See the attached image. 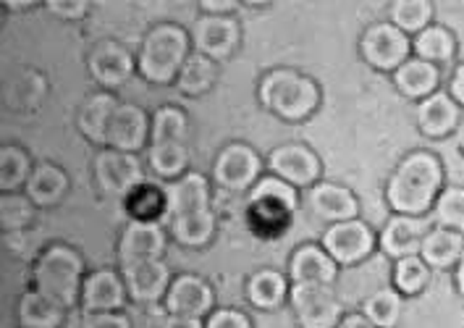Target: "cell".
<instances>
[{
    "instance_id": "cell-20",
    "label": "cell",
    "mask_w": 464,
    "mask_h": 328,
    "mask_svg": "<svg viewBox=\"0 0 464 328\" xmlns=\"http://www.w3.org/2000/svg\"><path fill=\"white\" fill-rule=\"evenodd\" d=\"M169 236L160 224H142V221H129L119 239V257L121 265L137 263V260H160L166 253Z\"/></svg>"
},
{
    "instance_id": "cell-37",
    "label": "cell",
    "mask_w": 464,
    "mask_h": 328,
    "mask_svg": "<svg viewBox=\"0 0 464 328\" xmlns=\"http://www.w3.org/2000/svg\"><path fill=\"white\" fill-rule=\"evenodd\" d=\"M392 24L404 34H420L433 24V3L428 0H396L392 3Z\"/></svg>"
},
{
    "instance_id": "cell-19",
    "label": "cell",
    "mask_w": 464,
    "mask_h": 328,
    "mask_svg": "<svg viewBox=\"0 0 464 328\" xmlns=\"http://www.w3.org/2000/svg\"><path fill=\"white\" fill-rule=\"evenodd\" d=\"M126 281L113 268H100L84 278L82 286V310L84 313H119L126 304Z\"/></svg>"
},
{
    "instance_id": "cell-18",
    "label": "cell",
    "mask_w": 464,
    "mask_h": 328,
    "mask_svg": "<svg viewBox=\"0 0 464 328\" xmlns=\"http://www.w3.org/2000/svg\"><path fill=\"white\" fill-rule=\"evenodd\" d=\"M304 202H307L310 213L320 221H325L328 227L342 224V221H354L360 213V202L354 198V192L342 184H334V181H318L307 192Z\"/></svg>"
},
{
    "instance_id": "cell-14",
    "label": "cell",
    "mask_w": 464,
    "mask_h": 328,
    "mask_svg": "<svg viewBox=\"0 0 464 328\" xmlns=\"http://www.w3.org/2000/svg\"><path fill=\"white\" fill-rule=\"evenodd\" d=\"M242 40V26L234 16H199L192 26V43H195L197 53L213 58V61H223L231 53L239 48Z\"/></svg>"
},
{
    "instance_id": "cell-26",
    "label": "cell",
    "mask_w": 464,
    "mask_h": 328,
    "mask_svg": "<svg viewBox=\"0 0 464 328\" xmlns=\"http://www.w3.org/2000/svg\"><path fill=\"white\" fill-rule=\"evenodd\" d=\"M24 189L26 198L34 202V207H53L66 198L69 177L55 163H40V166H34Z\"/></svg>"
},
{
    "instance_id": "cell-22",
    "label": "cell",
    "mask_w": 464,
    "mask_h": 328,
    "mask_svg": "<svg viewBox=\"0 0 464 328\" xmlns=\"http://www.w3.org/2000/svg\"><path fill=\"white\" fill-rule=\"evenodd\" d=\"M462 121V105L454 101L449 92H436L430 98L417 105V129L430 137V140H443L454 134Z\"/></svg>"
},
{
    "instance_id": "cell-47",
    "label": "cell",
    "mask_w": 464,
    "mask_h": 328,
    "mask_svg": "<svg viewBox=\"0 0 464 328\" xmlns=\"http://www.w3.org/2000/svg\"><path fill=\"white\" fill-rule=\"evenodd\" d=\"M339 328H375V326L367 321L365 315L354 313V315H343V321L339 323Z\"/></svg>"
},
{
    "instance_id": "cell-44",
    "label": "cell",
    "mask_w": 464,
    "mask_h": 328,
    "mask_svg": "<svg viewBox=\"0 0 464 328\" xmlns=\"http://www.w3.org/2000/svg\"><path fill=\"white\" fill-rule=\"evenodd\" d=\"M449 95L464 108V63H459V66L454 69L451 79H449Z\"/></svg>"
},
{
    "instance_id": "cell-41",
    "label": "cell",
    "mask_w": 464,
    "mask_h": 328,
    "mask_svg": "<svg viewBox=\"0 0 464 328\" xmlns=\"http://www.w3.org/2000/svg\"><path fill=\"white\" fill-rule=\"evenodd\" d=\"M205 328H252V321L246 318V313H242V310L218 307L205 318Z\"/></svg>"
},
{
    "instance_id": "cell-21",
    "label": "cell",
    "mask_w": 464,
    "mask_h": 328,
    "mask_svg": "<svg viewBox=\"0 0 464 328\" xmlns=\"http://www.w3.org/2000/svg\"><path fill=\"white\" fill-rule=\"evenodd\" d=\"M428 231H430V227H428L425 218H417V216H392L386 221L383 231H381V250L389 257H393V260L420 255Z\"/></svg>"
},
{
    "instance_id": "cell-29",
    "label": "cell",
    "mask_w": 464,
    "mask_h": 328,
    "mask_svg": "<svg viewBox=\"0 0 464 328\" xmlns=\"http://www.w3.org/2000/svg\"><path fill=\"white\" fill-rule=\"evenodd\" d=\"M412 55L433 66H443L457 55V37L443 24H430L412 37Z\"/></svg>"
},
{
    "instance_id": "cell-1",
    "label": "cell",
    "mask_w": 464,
    "mask_h": 328,
    "mask_svg": "<svg viewBox=\"0 0 464 328\" xmlns=\"http://www.w3.org/2000/svg\"><path fill=\"white\" fill-rule=\"evenodd\" d=\"M443 192V163L439 155L428 150L410 152L393 169L386 184V200L393 216H417L433 210V205Z\"/></svg>"
},
{
    "instance_id": "cell-5",
    "label": "cell",
    "mask_w": 464,
    "mask_h": 328,
    "mask_svg": "<svg viewBox=\"0 0 464 328\" xmlns=\"http://www.w3.org/2000/svg\"><path fill=\"white\" fill-rule=\"evenodd\" d=\"M257 98L284 121H304L320 105V87L294 69H273L260 79Z\"/></svg>"
},
{
    "instance_id": "cell-48",
    "label": "cell",
    "mask_w": 464,
    "mask_h": 328,
    "mask_svg": "<svg viewBox=\"0 0 464 328\" xmlns=\"http://www.w3.org/2000/svg\"><path fill=\"white\" fill-rule=\"evenodd\" d=\"M454 284H457V292L464 297V253L457 263V268H454Z\"/></svg>"
},
{
    "instance_id": "cell-35",
    "label": "cell",
    "mask_w": 464,
    "mask_h": 328,
    "mask_svg": "<svg viewBox=\"0 0 464 328\" xmlns=\"http://www.w3.org/2000/svg\"><path fill=\"white\" fill-rule=\"evenodd\" d=\"M32 171V158L26 155V150L16 145H5L0 150V189L5 195H14L16 189L26 187Z\"/></svg>"
},
{
    "instance_id": "cell-30",
    "label": "cell",
    "mask_w": 464,
    "mask_h": 328,
    "mask_svg": "<svg viewBox=\"0 0 464 328\" xmlns=\"http://www.w3.org/2000/svg\"><path fill=\"white\" fill-rule=\"evenodd\" d=\"M289 292L292 289H289L286 276L270 268H263L246 278V300L257 310H276L278 304H284Z\"/></svg>"
},
{
    "instance_id": "cell-43",
    "label": "cell",
    "mask_w": 464,
    "mask_h": 328,
    "mask_svg": "<svg viewBox=\"0 0 464 328\" xmlns=\"http://www.w3.org/2000/svg\"><path fill=\"white\" fill-rule=\"evenodd\" d=\"M82 328H131V321L119 313H84Z\"/></svg>"
},
{
    "instance_id": "cell-2",
    "label": "cell",
    "mask_w": 464,
    "mask_h": 328,
    "mask_svg": "<svg viewBox=\"0 0 464 328\" xmlns=\"http://www.w3.org/2000/svg\"><path fill=\"white\" fill-rule=\"evenodd\" d=\"M173 239L184 247H205L216 234V213L210 210V181L189 171L166 184Z\"/></svg>"
},
{
    "instance_id": "cell-28",
    "label": "cell",
    "mask_w": 464,
    "mask_h": 328,
    "mask_svg": "<svg viewBox=\"0 0 464 328\" xmlns=\"http://www.w3.org/2000/svg\"><path fill=\"white\" fill-rule=\"evenodd\" d=\"M16 318L22 328H61L66 318V307L55 304L40 292H26L19 297L16 304Z\"/></svg>"
},
{
    "instance_id": "cell-25",
    "label": "cell",
    "mask_w": 464,
    "mask_h": 328,
    "mask_svg": "<svg viewBox=\"0 0 464 328\" xmlns=\"http://www.w3.org/2000/svg\"><path fill=\"white\" fill-rule=\"evenodd\" d=\"M464 253V234L459 231H451V228L443 227H430V231L425 234V242H422V250L420 257L428 263V268H457L459 257Z\"/></svg>"
},
{
    "instance_id": "cell-11",
    "label": "cell",
    "mask_w": 464,
    "mask_h": 328,
    "mask_svg": "<svg viewBox=\"0 0 464 328\" xmlns=\"http://www.w3.org/2000/svg\"><path fill=\"white\" fill-rule=\"evenodd\" d=\"M320 245L339 265H354L372 255L378 239L365 221L354 218V221H342L325 228Z\"/></svg>"
},
{
    "instance_id": "cell-33",
    "label": "cell",
    "mask_w": 464,
    "mask_h": 328,
    "mask_svg": "<svg viewBox=\"0 0 464 328\" xmlns=\"http://www.w3.org/2000/svg\"><path fill=\"white\" fill-rule=\"evenodd\" d=\"M189 137V119L176 105H160L152 113V129H150V145L163 142H187Z\"/></svg>"
},
{
    "instance_id": "cell-46",
    "label": "cell",
    "mask_w": 464,
    "mask_h": 328,
    "mask_svg": "<svg viewBox=\"0 0 464 328\" xmlns=\"http://www.w3.org/2000/svg\"><path fill=\"white\" fill-rule=\"evenodd\" d=\"M160 328H205L202 318H187V315H169Z\"/></svg>"
},
{
    "instance_id": "cell-49",
    "label": "cell",
    "mask_w": 464,
    "mask_h": 328,
    "mask_svg": "<svg viewBox=\"0 0 464 328\" xmlns=\"http://www.w3.org/2000/svg\"><path fill=\"white\" fill-rule=\"evenodd\" d=\"M5 5H8V8H32L34 3H14V0H11V3H5Z\"/></svg>"
},
{
    "instance_id": "cell-9",
    "label": "cell",
    "mask_w": 464,
    "mask_h": 328,
    "mask_svg": "<svg viewBox=\"0 0 464 328\" xmlns=\"http://www.w3.org/2000/svg\"><path fill=\"white\" fill-rule=\"evenodd\" d=\"M95 181H98L102 195L126 200L137 187L145 184L147 178L137 155L105 148L95 158Z\"/></svg>"
},
{
    "instance_id": "cell-6",
    "label": "cell",
    "mask_w": 464,
    "mask_h": 328,
    "mask_svg": "<svg viewBox=\"0 0 464 328\" xmlns=\"http://www.w3.org/2000/svg\"><path fill=\"white\" fill-rule=\"evenodd\" d=\"M294 210H296V189L284 178L266 177L249 189L246 221L252 231L263 236L281 234L289 227Z\"/></svg>"
},
{
    "instance_id": "cell-12",
    "label": "cell",
    "mask_w": 464,
    "mask_h": 328,
    "mask_svg": "<svg viewBox=\"0 0 464 328\" xmlns=\"http://www.w3.org/2000/svg\"><path fill=\"white\" fill-rule=\"evenodd\" d=\"M268 169L270 177L284 178L286 184H292L294 189H313L320 178V160L315 152L310 150L307 145L299 142H289L281 145L268 155Z\"/></svg>"
},
{
    "instance_id": "cell-23",
    "label": "cell",
    "mask_w": 464,
    "mask_h": 328,
    "mask_svg": "<svg viewBox=\"0 0 464 328\" xmlns=\"http://www.w3.org/2000/svg\"><path fill=\"white\" fill-rule=\"evenodd\" d=\"M339 276V263L323 250V245H302L289 257L292 284H328Z\"/></svg>"
},
{
    "instance_id": "cell-32",
    "label": "cell",
    "mask_w": 464,
    "mask_h": 328,
    "mask_svg": "<svg viewBox=\"0 0 464 328\" xmlns=\"http://www.w3.org/2000/svg\"><path fill=\"white\" fill-rule=\"evenodd\" d=\"M216 76H218V69H216L213 58H208L202 53H189L187 63L176 76V87L189 98H199L216 84Z\"/></svg>"
},
{
    "instance_id": "cell-17",
    "label": "cell",
    "mask_w": 464,
    "mask_h": 328,
    "mask_svg": "<svg viewBox=\"0 0 464 328\" xmlns=\"http://www.w3.org/2000/svg\"><path fill=\"white\" fill-rule=\"evenodd\" d=\"M150 129H152V119L147 116L140 105L119 102V108H116L113 119H111V127H108L105 148L137 155L147 145Z\"/></svg>"
},
{
    "instance_id": "cell-31",
    "label": "cell",
    "mask_w": 464,
    "mask_h": 328,
    "mask_svg": "<svg viewBox=\"0 0 464 328\" xmlns=\"http://www.w3.org/2000/svg\"><path fill=\"white\" fill-rule=\"evenodd\" d=\"M126 213L129 221H142V224H160L163 216H169V200H166V187L160 189L158 184H142L126 198Z\"/></svg>"
},
{
    "instance_id": "cell-24",
    "label": "cell",
    "mask_w": 464,
    "mask_h": 328,
    "mask_svg": "<svg viewBox=\"0 0 464 328\" xmlns=\"http://www.w3.org/2000/svg\"><path fill=\"white\" fill-rule=\"evenodd\" d=\"M393 84L396 90L410 98V101L422 102L425 98L436 95L440 84V66H433L428 61H420V58H410L401 69L393 72Z\"/></svg>"
},
{
    "instance_id": "cell-7",
    "label": "cell",
    "mask_w": 464,
    "mask_h": 328,
    "mask_svg": "<svg viewBox=\"0 0 464 328\" xmlns=\"http://www.w3.org/2000/svg\"><path fill=\"white\" fill-rule=\"evenodd\" d=\"M289 303L299 328H339L343 321L342 303L328 284H292Z\"/></svg>"
},
{
    "instance_id": "cell-3",
    "label": "cell",
    "mask_w": 464,
    "mask_h": 328,
    "mask_svg": "<svg viewBox=\"0 0 464 328\" xmlns=\"http://www.w3.org/2000/svg\"><path fill=\"white\" fill-rule=\"evenodd\" d=\"M84 260L69 245H50L37 257L32 268V284L34 292L48 297L61 307H72L82 300L84 286Z\"/></svg>"
},
{
    "instance_id": "cell-10",
    "label": "cell",
    "mask_w": 464,
    "mask_h": 328,
    "mask_svg": "<svg viewBox=\"0 0 464 328\" xmlns=\"http://www.w3.org/2000/svg\"><path fill=\"white\" fill-rule=\"evenodd\" d=\"M260 155L245 142H231L218 152L213 163V181L228 192H245L260 181Z\"/></svg>"
},
{
    "instance_id": "cell-16",
    "label": "cell",
    "mask_w": 464,
    "mask_h": 328,
    "mask_svg": "<svg viewBox=\"0 0 464 328\" xmlns=\"http://www.w3.org/2000/svg\"><path fill=\"white\" fill-rule=\"evenodd\" d=\"M134 66H137L134 55L116 40H102L100 45L92 48L90 58H87L90 74L100 87H105V92L123 87L134 74Z\"/></svg>"
},
{
    "instance_id": "cell-40",
    "label": "cell",
    "mask_w": 464,
    "mask_h": 328,
    "mask_svg": "<svg viewBox=\"0 0 464 328\" xmlns=\"http://www.w3.org/2000/svg\"><path fill=\"white\" fill-rule=\"evenodd\" d=\"M34 221V202L24 195H3L0 200V227L5 234L22 231Z\"/></svg>"
},
{
    "instance_id": "cell-34",
    "label": "cell",
    "mask_w": 464,
    "mask_h": 328,
    "mask_svg": "<svg viewBox=\"0 0 464 328\" xmlns=\"http://www.w3.org/2000/svg\"><path fill=\"white\" fill-rule=\"evenodd\" d=\"M150 166L160 178L176 181L187 174L189 166V148L187 142H163V145H150Z\"/></svg>"
},
{
    "instance_id": "cell-45",
    "label": "cell",
    "mask_w": 464,
    "mask_h": 328,
    "mask_svg": "<svg viewBox=\"0 0 464 328\" xmlns=\"http://www.w3.org/2000/svg\"><path fill=\"white\" fill-rule=\"evenodd\" d=\"M199 8L210 16H228V11H234L237 3H231V0H202Z\"/></svg>"
},
{
    "instance_id": "cell-38",
    "label": "cell",
    "mask_w": 464,
    "mask_h": 328,
    "mask_svg": "<svg viewBox=\"0 0 464 328\" xmlns=\"http://www.w3.org/2000/svg\"><path fill=\"white\" fill-rule=\"evenodd\" d=\"M362 315L375 328H393L401 318V294L396 289H378L362 303Z\"/></svg>"
},
{
    "instance_id": "cell-39",
    "label": "cell",
    "mask_w": 464,
    "mask_h": 328,
    "mask_svg": "<svg viewBox=\"0 0 464 328\" xmlns=\"http://www.w3.org/2000/svg\"><path fill=\"white\" fill-rule=\"evenodd\" d=\"M433 221L436 227L464 234V187H443L433 205Z\"/></svg>"
},
{
    "instance_id": "cell-36",
    "label": "cell",
    "mask_w": 464,
    "mask_h": 328,
    "mask_svg": "<svg viewBox=\"0 0 464 328\" xmlns=\"http://www.w3.org/2000/svg\"><path fill=\"white\" fill-rule=\"evenodd\" d=\"M428 284H430V268L420 255L401 257L393 263V289L401 297H417L420 292L428 289Z\"/></svg>"
},
{
    "instance_id": "cell-8",
    "label": "cell",
    "mask_w": 464,
    "mask_h": 328,
    "mask_svg": "<svg viewBox=\"0 0 464 328\" xmlns=\"http://www.w3.org/2000/svg\"><path fill=\"white\" fill-rule=\"evenodd\" d=\"M360 53L378 72H396L412 58V37L396 29L392 22L367 26L360 37Z\"/></svg>"
},
{
    "instance_id": "cell-4",
    "label": "cell",
    "mask_w": 464,
    "mask_h": 328,
    "mask_svg": "<svg viewBox=\"0 0 464 328\" xmlns=\"http://www.w3.org/2000/svg\"><path fill=\"white\" fill-rule=\"evenodd\" d=\"M192 37L184 26L155 24L142 40V48L137 55V69L150 84H171L181 72V66L189 58Z\"/></svg>"
},
{
    "instance_id": "cell-15",
    "label": "cell",
    "mask_w": 464,
    "mask_h": 328,
    "mask_svg": "<svg viewBox=\"0 0 464 328\" xmlns=\"http://www.w3.org/2000/svg\"><path fill=\"white\" fill-rule=\"evenodd\" d=\"M166 313L169 315H187V318H208L216 307V292L205 278L181 274L171 281V289L166 294Z\"/></svg>"
},
{
    "instance_id": "cell-27",
    "label": "cell",
    "mask_w": 464,
    "mask_h": 328,
    "mask_svg": "<svg viewBox=\"0 0 464 328\" xmlns=\"http://www.w3.org/2000/svg\"><path fill=\"white\" fill-rule=\"evenodd\" d=\"M116 108H119V102L111 92H98V95H92V98L82 102L79 116H76V127L90 142L105 145L108 127H111V119L116 113Z\"/></svg>"
},
{
    "instance_id": "cell-42",
    "label": "cell",
    "mask_w": 464,
    "mask_h": 328,
    "mask_svg": "<svg viewBox=\"0 0 464 328\" xmlns=\"http://www.w3.org/2000/svg\"><path fill=\"white\" fill-rule=\"evenodd\" d=\"M48 11L58 19H66V22H79L87 16L90 11V3L87 0H48Z\"/></svg>"
},
{
    "instance_id": "cell-13",
    "label": "cell",
    "mask_w": 464,
    "mask_h": 328,
    "mask_svg": "<svg viewBox=\"0 0 464 328\" xmlns=\"http://www.w3.org/2000/svg\"><path fill=\"white\" fill-rule=\"evenodd\" d=\"M126 292L134 303L152 304L166 300L171 289V268L163 260H137L121 265Z\"/></svg>"
}]
</instances>
